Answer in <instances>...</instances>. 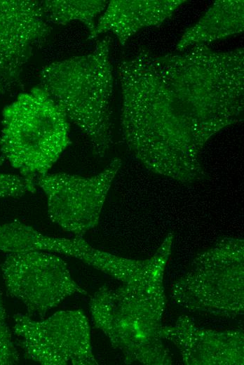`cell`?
Returning a JSON list of instances; mask_svg holds the SVG:
<instances>
[{"label":"cell","instance_id":"13","mask_svg":"<svg viewBox=\"0 0 244 365\" xmlns=\"http://www.w3.org/2000/svg\"><path fill=\"white\" fill-rule=\"evenodd\" d=\"M243 4V0L215 1L201 19L182 34L176 50L182 52L189 46L207 45L242 32L244 29Z\"/></svg>","mask_w":244,"mask_h":365},{"label":"cell","instance_id":"11","mask_svg":"<svg viewBox=\"0 0 244 365\" xmlns=\"http://www.w3.org/2000/svg\"><path fill=\"white\" fill-rule=\"evenodd\" d=\"M172 240L173 237L168 234L156 253L144 260L125 258L96 249L83 236L67 239L63 253L81 260L123 284L154 282L163 279Z\"/></svg>","mask_w":244,"mask_h":365},{"label":"cell","instance_id":"3","mask_svg":"<svg viewBox=\"0 0 244 365\" xmlns=\"http://www.w3.org/2000/svg\"><path fill=\"white\" fill-rule=\"evenodd\" d=\"M161 283L102 286L89 303L95 326L124 357L126 363L169 364L161 339L164 306Z\"/></svg>","mask_w":244,"mask_h":365},{"label":"cell","instance_id":"16","mask_svg":"<svg viewBox=\"0 0 244 365\" xmlns=\"http://www.w3.org/2000/svg\"><path fill=\"white\" fill-rule=\"evenodd\" d=\"M36 183L21 175L0 172V198L19 197L34 193Z\"/></svg>","mask_w":244,"mask_h":365},{"label":"cell","instance_id":"10","mask_svg":"<svg viewBox=\"0 0 244 365\" xmlns=\"http://www.w3.org/2000/svg\"><path fill=\"white\" fill-rule=\"evenodd\" d=\"M162 338H168L181 350L189 364H243V335L240 331L215 332L194 326L179 319L175 326L162 327Z\"/></svg>","mask_w":244,"mask_h":365},{"label":"cell","instance_id":"1","mask_svg":"<svg viewBox=\"0 0 244 365\" xmlns=\"http://www.w3.org/2000/svg\"><path fill=\"white\" fill-rule=\"evenodd\" d=\"M191 47L163 55L141 47L118 65L126 145L149 171L183 184L208 178L203 147L243 120V48Z\"/></svg>","mask_w":244,"mask_h":365},{"label":"cell","instance_id":"14","mask_svg":"<svg viewBox=\"0 0 244 365\" xmlns=\"http://www.w3.org/2000/svg\"><path fill=\"white\" fill-rule=\"evenodd\" d=\"M40 4L43 16L48 22L65 25L77 20L84 24L90 33L95 27V18L104 11L108 1L47 0Z\"/></svg>","mask_w":244,"mask_h":365},{"label":"cell","instance_id":"5","mask_svg":"<svg viewBox=\"0 0 244 365\" xmlns=\"http://www.w3.org/2000/svg\"><path fill=\"white\" fill-rule=\"evenodd\" d=\"M192 269L180 281L179 295L173 298L190 310L219 315L243 313V284L230 279L243 278V240L224 238L200 254Z\"/></svg>","mask_w":244,"mask_h":365},{"label":"cell","instance_id":"4","mask_svg":"<svg viewBox=\"0 0 244 365\" xmlns=\"http://www.w3.org/2000/svg\"><path fill=\"white\" fill-rule=\"evenodd\" d=\"M70 144L68 119L40 87L4 108L0 152L24 178L35 182L47 174Z\"/></svg>","mask_w":244,"mask_h":365},{"label":"cell","instance_id":"8","mask_svg":"<svg viewBox=\"0 0 244 365\" xmlns=\"http://www.w3.org/2000/svg\"><path fill=\"white\" fill-rule=\"evenodd\" d=\"M113 159L92 176L47 173L35 180L46 194L50 219L64 230L83 236L96 227L113 180L121 167Z\"/></svg>","mask_w":244,"mask_h":365},{"label":"cell","instance_id":"6","mask_svg":"<svg viewBox=\"0 0 244 365\" xmlns=\"http://www.w3.org/2000/svg\"><path fill=\"white\" fill-rule=\"evenodd\" d=\"M13 321V333L31 360L43 365L97 364L83 310L59 311L39 321L17 313Z\"/></svg>","mask_w":244,"mask_h":365},{"label":"cell","instance_id":"15","mask_svg":"<svg viewBox=\"0 0 244 365\" xmlns=\"http://www.w3.org/2000/svg\"><path fill=\"white\" fill-rule=\"evenodd\" d=\"M19 360L20 354L8 324L6 312L0 290V365L14 364Z\"/></svg>","mask_w":244,"mask_h":365},{"label":"cell","instance_id":"17","mask_svg":"<svg viewBox=\"0 0 244 365\" xmlns=\"http://www.w3.org/2000/svg\"><path fill=\"white\" fill-rule=\"evenodd\" d=\"M6 91L4 87L3 86V85L0 83V92L1 93H4Z\"/></svg>","mask_w":244,"mask_h":365},{"label":"cell","instance_id":"9","mask_svg":"<svg viewBox=\"0 0 244 365\" xmlns=\"http://www.w3.org/2000/svg\"><path fill=\"white\" fill-rule=\"evenodd\" d=\"M50 32L39 1L0 0V83L6 91L20 85L25 65Z\"/></svg>","mask_w":244,"mask_h":365},{"label":"cell","instance_id":"2","mask_svg":"<svg viewBox=\"0 0 244 365\" xmlns=\"http://www.w3.org/2000/svg\"><path fill=\"white\" fill-rule=\"evenodd\" d=\"M110 45L111 38L106 36L92 52L52 62L39 76V87L86 134L99 157L106 154L113 142Z\"/></svg>","mask_w":244,"mask_h":365},{"label":"cell","instance_id":"7","mask_svg":"<svg viewBox=\"0 0 244 365\" xmlns=\"http://www.w3.org/2000/svg\"><path fill=\"white\" fill-rule=\"evenodd\" d=\"M1 270L8 294L25 306L29 316L43 317L67 298L86 293L64 260L52 252L8 253Z\"/></svg>","mask_w":244,"mask_h":365},{"label":"cell","instance_id":"12","mask_svg":"<svg viewBox=\"0 0 244 365\" xmlns=\"http://www.w3.org/2000/svg\"><path fill=\"white\" fill-rule=\"evenodd\" d=\"M184 2L185 0L110 1L88 39L111 32L120 44L124 46L139 30L161 25Z\"/></svg>","mask_w":244,"mask_h":365}]
</instances>
